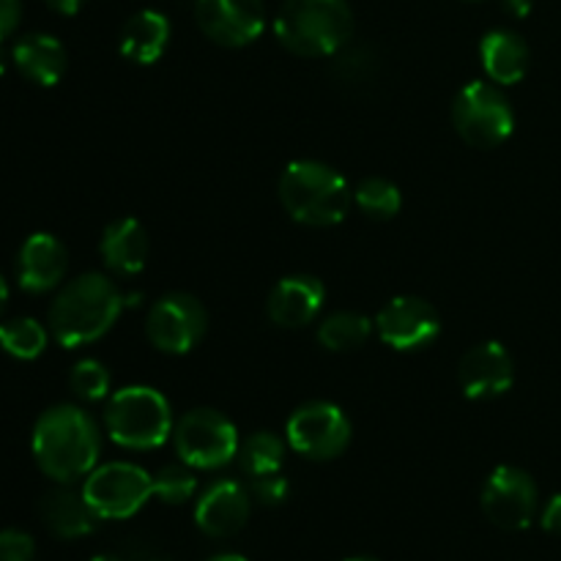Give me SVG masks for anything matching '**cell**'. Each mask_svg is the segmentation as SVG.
<instances>
[{"mask_svg": "<svg viewBox=\"0 0 561 561\" xmlns=\"http://www.w3.org/2000/svg\"><path fill=\"white\" fill-rule=\"evenodd\" d=\"M126 296L104 274H80L66 283L49 305V332L64 348L96 343L113 329Z\"/></svg>", "mask_w": 561, "mask_h": 561, "instance_id": "cell-2", "label": "cell"}, {"mask_svg": "<svg viewBox=\"0 0 561 561\" xmlns=\"http://www.w3.org/2000/svg\"><path fill=\"white\" fill-rule=\"evenodd\" d=\"M22 0H0V42L11 36L20 27Z\"/></svg>", "mask_w": 561, "mask_h": 561, "instance_id": "cell-32", "label": "cell"}, {"mask_svg": "<svg viewBox=\"0 0 561 561\" xmlns=\"http://www.w3.org/2000/svg\"><path fill=\"white\" fill-rule=\"evenodd\" d=\"M170 44V20L162 11H137L129 16L118 38V49L126 60H135L140 66L157 64Z\"/></svg>", "mask_w": 561, "mask_h": 561, "instance_id": "cell-22", "label": "cell"}, {"mask_svg": "<svg viewBox=\"0 0 561 561\" xmlns=\"http://www.w3.org/2000/svg\"><path fill=\"white\" fill-rule=\"evenodd\" d=\"M197 480L195 469L186 466L184 460L181 463L164 466L162 471H157L153 477V496L164 504H184L195 496Z\"/></svg>", "mask_w": 561, "mask_h": 561, "instance_id": "cell-27", "label": "cell"}, {"mask_svg": "<svg viewBox=\"0 0 561 561\" xmlns=\"http://www.w3.org/2000/svg\"><path fill=\"white\" fill-rule=\"evenodd\" d=\"M208 561H247L244 557H239V553H222V557H214Z\"/></svg>", "mask_w": 561, "mask_h": 561, "instance_id": "cell-37", "label": "cell"}, {"mask_svg": "<svg viewBox=\"0 0 561 561\" xmlns=\"http://www.w3.org/2000/svg\"><path fill=\"white\" fill-rule=\"evenodd\" d=\"M354 192L348 181L327 162L296 159L279 175V203L290 219L307 228H332L348 214Z\"/></svg>", "mask_w": 561, "mask_h": 561, "instance_id": "cell-3", "label": "cell"}, {"mask_svg": "<svg viewBox=\"0 0 561 561\" xmlns=\"http://www.w3.org/2000/svg\"><path fill=\"white\" fill-rule=\"evenodd\" d=\"M44 3H47L53 11H58V14L71 16L82 9V3H85V0H44Z\"/></svg>", "mask_w": 561, "mask_h": 561, "instance_id": "cell-34", "label": "cell"}, {"mask_svg": "<svg viewBox=\"0 0 561 561\" xmlns=\"http://www.w3.org/2000/svg\"><path fill=\"white\" fill-rule=\"evenodd\" d=\"M327 301V288L312 274H290L272 288L266 312L283 329H301L312 323Z\"/></svg>", "mask_w": 561, "mask_h": 561, "instance_id": "cell-17", "label": "cell"}, {"mask_svg": "<svg viewBox=\"0 0 561 561\" xmlns=\"http://www.w3.org/2000/svg\"><path fill=\"white\" fill-rule=\"evenodd\" d=\"M47 329L36 318H9V321L0 323V348L14 359H36L47 348Z\"/></svg>", "mask_w": 561, "mask_h": 561, "instance_id": "cell-25", "label": "cell"}, {"mask_svg": "<svg viewBox=\"0 0 561 561\" xmlns=\"http://www.w3.org/2000/svg\"><path fill=\"white\" fill-rule=\"evenodd\" d=\"M38 513H42L44 526L53 531L60 540H77V537H85L96 529L99 515L93 513L91 504L85 502V496L75 493L71 488H55L38 504Z\"/></svg>", "mask_w": 561, "mask_h": 561, "instance_id": "cell-21", "label": "cell"}, {"mask_svg": "<svg viewBox=\"0 0 561 561\" xmlns=\"http://www.w3.org/2000/svg\"><path fill=\"white\" fill-rule=\"evenodd\" d=\"M31 449L36 466L60 485L82 480L96 469L102 436L96 422L77 405H53L33 425Z\"/></svg>", "mask_w": 561, "mask_h": 561, "instance_id": "cell-1", "label": "cell"}, {"mask_svg": "<svg viewBox=\"0 0 561 561\" xmlns=\"http://www.w3.org/2000/svg\"><path fill=\"white\" fill-rule=\"evenodd\" d=\"M482 69L496 85H515L529 71V44L513 31H491L480 42Z\"/></svg>", "mask_w": 561, "mask_h": 561, "instance_id": "cell-20", "label": "cell"}, {"mask_svg": "<svg viewBox=\"0 0 561 561\" xmlns=\"http://www.w3.org/2000/svg\"><path fill=\"white\" fill-rule=\"evenodd\" d=\"M378 60L367 47H343L334 55V77L345 85H365L376 77Z\"/></svg>", "mask_w": 561, "mask_h": 561, "instance_id": "cell-28", "label": "cell"}, {"mask_svg": "<svg viewBox=\"0 0 561 561\" xmlns=\"http://www.w3.org/2000/svg\"><path fill=\"white\" fill-rule=\"evenodd\" d=\"M206 307L201 305V299L184 294V290L164 294L162 299L153 301L146 318V334L151 345L170 356L190 354L192 348H197L201 340L206 337Z\"/></svg>", "mask_w": 561, "mask_h": 561, "instance_id": "cell-10", "label": "cell"}, {"mask_svg": "<svg viewBox=\"0 0 561 561\" xmlns=\"http://www.w3.org/2000/svg\"><path fill=\"white\" fill-rule=\"evenodd\" d=\"M5 301H9V285H5V277L0 274V316L5 310Z\"/></svg>", "mask_w": 561, "mask_h": 561, "instance_id": "cell-36", "label": "cell"}, {"mask_svg": "<svg viewBox=\"0 0 561 561\" xmlns=\"http://www.w3.org/2000/svg\"><path fill=\"white\" fill-rule=\"evenodd\" d=\"M107 436L124 449H157L173 433L168 398L153 387H124L110 394L104 411Z\"/></svg>", "mask_w": 561, "mask_h": 561, "instance_id": "cell-5", "label": "cell"}, {"mask_svg": "<svg viewBox=\"0 0 561 561\" xmlns=\"http://www.w3.org/2000/svg\"><path fill=\"white\" fill-rule=\"evenodd\" d=\"M66 268V247L53 233H33L16 255V283L25 294H47L64 283Z\"/></svg>", "mask_w": 561, "mask_h": 561, "instance_id": "cell-16", "label": "cell"}, {"mask_svg": "<svg viewBox=\"0 0 561 561\" xmlns=\"http://www.w3.org/2000/svg\"><path fill=\"white\" fill-rule=\"evenodd\" d=\"M201 31L219 47H247L266 25L263 0H195Z\"/></svg>", "mask_w": 561, "mask_h": 561, "instance_id": "cell-13", "label": "cell"}, {"mask_svg": "<svg viewBox=\"0 0 561 561\" xmlns=\"http://www.w3.org/2000/svg\"><path fill=\"white\" fill-rule=\"evenodd\" d=\"M502 3L507 5L515 16H526L531 11V0H502Z\"/></svg>", "mask_w": 561, "mask_h": 561, "instance_id": "cell-35", "label": "cell"}, {"mask_svg": "<svg viewBox=\"0 0 561 561\" xmlns=\"http://www.w3.org/2000/svg\"><path fill=\"white\" fill-rule=\"evenodd\" d=\"M376 321L354 310L332 312L318 327V343L327 351H356L367 343Z\"/></svg>", "mask_w": 561, "mask_h": 561, "instance_id": "cell-23", "label": "cell"}, {"mask_svg": "<svg viewBox=\"0 0 561 561\" xmlns=\"http://www.w3.org/2000/svg\"><path fill=\"white\" fill-rule=\"evenodd\" d=\"M252 496L241 482L219 480L203 491L195 507V524L208 537H233L250 520Z\"/></svg>", "mask_w": 561, "mask_h": 561, "instance_id": "cell-15", "label": "cell"}, {"mask_svg": "<svg viewBox=\"0 0 561 561\" xmlns=\"http://www.w3.org/2000/svg\"><path fill=\"white\" fill-rule=\"evenodd\" d=\"M82 496L99 520L131 518L153 496V477L135 463H107L85 477Z\"/></svg>", "mask_w": 561, "mask_h": 561, "instance_id": "cell-8", "label": "cell"}, {"mask_svg": "<svg viewBox=\"0 0 561 561\" xmlns=\"http://www.w3.org/2000/svg\"><path fill=\"white\" fill-rule=\"evenodd\" d=\"M71 389L80 400L85 403H96V400H104L110 394V370L96 359H82L77 362L75 370L69 376Z\"/></svg>", "mask_w": 561, "mask_h": 561, "instance_id": "cell-29", "label": "cell"}, {"mask_svg": "<svg viewBox=\"0 0 561 561\" xmlns=\"http://www.w3.org/2000/svg\"><path fill=\"white\" fill-rule=\"evenodd\" d=\"M290 485L283 474H266V477H252V485H250V496L255 502H261L263 507H277L288 499Z\"/></svg>", "mask_w": 561, "mask_h": 561, "instance_id": "cell-30", "label": "cell"}, {"mask_svg": "<svg viewBox=\"0 0 561 561\" xmlns=\"http://www.w3.org/2000/svg\"><path fill=\"white\" fill-rule=\"evenodd\" d=\"M36 557V542L31 535L20 529L0 531V561H33Z\"/></svg>", "mask_w": 561, "mask_h": 561, "instance_id": "cell-31", "label": "cell"}, {"mask_svg": "<svg viewBox=\"0 0 561 561\" xmlns=\"http://www.w3.org/2000/svg\"><path fill=\"white\" fill-rule=\"evenodd\" d=\"M348 561H378V559H373V557H356V559H348Z\"/></svg>", "mask_w": 561, "mask_h": 561, "instance_id": "cell-40", "label": "cell"}, {"mask_svg": "<svg viewBox=\"0 0 561 561\" xmlns=\"http://www.w3.org/2000/svg\"><path fill=\"white\" fill-rule=\"evenodd\" d=\"M175 455L192 469H222L239 455V431L214 409L186 411L173 427Z\"/></svg>", "mask_w": 561, "mask_h": 561, "instance_id": "cell-7", "label": "cell"}, {"mask_svg": "<svg viewBox=\"0 0 561 561\" xmlns=\"http://www.w3.org/2000/svg\"><path fill=\"white\" fill-rule=\"evenodd\" d=\"M354 203L359 206V211L365 217L378 219V222H387V219H394L403 208V195H400L398 184H392L389 179H365L354 190Z\"/></svg>", "mask_w": 561, "mask_h": 561, "instance_id": "cell-26", "label": "cell"}, {"mask_svg": "<svg viewBox=\"0 0 561 561\" xmlns=\"http://www.w3.org/2000/svg\"><path fill=\"white\" fill-rule=\"evenodd\" d=\"M460 389L469 400H493L515 383V362L502 343H480L469 348L458 367Z\"/></svg>", "mask_w": 561, "mask_h": 561, "instance_id": "cell-14", "label": "cell"}, {"mask_svg": "<svg viewBox=\"0 0 561 561\" xmlns=\"http://www.w3.org/2000/svg\"><path fill=\"white\" fill-rule=\"evenodd\" d=\"M537 485L524 469L499 466L482 488V513L504 531L529 529L537 515Z\"/></svg>", "mask_w": 561, "mask_h": 561, "instance_id": "cell-11", "label": "cell"}, {"mask_svg": "<svg viewBox=\"0 0 561 561\" xmlns=\"http://www.w3.org/2000/svg\"><path fill=\"white\" fill-rule=\"evenodd\" d=\"M3 44V42H0ZM5 69H9V55H5V49L0 47V75H5Z\"/></svg>", "mask_w": 561, "mask_h": 561, "instance_id": "cell-38", "label": "cell"}, {"mask_svg": "<svg viewBox=\"0 0 561 561\" xmlns=\"http://www.w3.org/2000/svg\"><path fill=\"white\" fill-rule=\"evenodd\" d=\"M239 466L247 477H266L283 471L285 442L272 431L252 433L239 447Z\"/></svg>", "mask_w": 561, "mask_h": 561, "instance_id": "cell-24", "label": "cell"}, {"mask_svg": "<svg viewBox=\"0 0 561 561\" xmlns=\"http://www.w3.org/2000/svg\"><path fill=\"white\" fill-rule=\"evenodd\" d=\"M274 33L290 53L327 58L348 47L354 11L348 0H285L274 16Z\"/></svg>", "mask_w": 561, "mask_h": 561, "instance_id": "cell-4", "label": "cell"}, {"mask_svg": "<svg viewBox=\"0 0 561 561\" xmlns=\"http://www.w3.org/2000/svg\"><path fill=\"white\" fill-rule=\"evenodd\" d=\"M285 442L294 453L310 460H332L351 444V420L340 405L310 400L290 414Z\"/></svg>", "mask_w": 561, "mask_h": 561, "instance_id": "cell-9", "label": "cell"}, {"mask_svg": "<svg viewBox=\"0 0 561 561\" xmlns=\"http://www.w3.org/2000/svg\"><path fill=\"white\" fill-rule=\"evenodd\" d=\"M91 561H124V559H118V557H93Z\"/></svg>", "mask_w": 561, "mask_h": 561, "instance_id": "cell-39", "label": "cell"}, {"mask_svg": "<svg viewBox=\"0 0 561 561\" xmlns=\"http://www.w3.org/2000/svg\"><path fill=\"white\" fill-rule=\"evenodd\" d=\"M11 64L25 80L53 88L66 75V49L49 33H27L11 49Z\"/></svg>", "mask_w": 561, "mask_h": 561, "instance_id": "cell-19", "label": "cell"}, {"mask_svg": "<svg viewBox=\"0 0 561 561\" xmlns=\"http://www.w3.org/2000/svg\"><path fill=\"white\" fill-rule=\"evenodd\" d=\"M376 332L389 348L420 351L438 337L442 318L422 296H394L378 310Z\"/></svg>", "mask_w": 561, "mask_h": 561, "instance_id": "cell-12", "label": "cell"}, {"mask_svg": "<svg viewBox=\"0 0 561 561\" xmlns=\"http://www.w3.org/2000/svg\"><path fill=\"white\" fill-rule=\"evenodd\" d=\"M99 255L104 266L121 277H135L146 268L148 233L135 217H121L104 228L99 241Z\"/></svg>", "mask_w": 561, "mask_h": 561, "instance_id": "cell-18", "label": "cell"}, {"mask_svg": "<svg viewBox=\"0 0 561 561\" xmlns=\"http://www.w3.org/2000/svg\"><path fill=\"white\" fill-rule=\"evenodd\" d=\"M453 124L469 146L496 148L513 135L515 113L510 99L502 93V85L474 80L455 96Z\"/></svg>", "mask_w": 561, "mask_h": 561, "instance_id": "cell-6", "label": "cell"}, {"mask_svg": "<svg viewBox=\"0 0 561 561\" xmlns=\"http://www.w3.org/2000/svg\"><path fill=\"white\" fill-rule=\"evenodd\" d=\"M540 524L542 529L551 531V535H561V493L551 496V502L546 504V510H542L540 515Z\"/></svg>", "mask_w": 561, "mask_h": 561, "instance_id": "cell-33", "label": "cell"}]
</instances>
